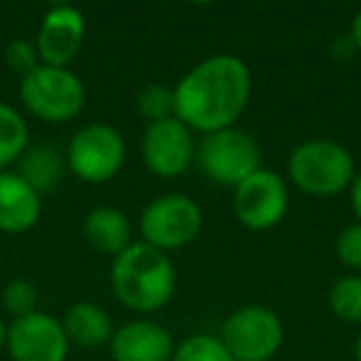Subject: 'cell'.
<instances>
[{
	"label": "cell",
	"instance_id": "obj_1",
	"mask_svg": "<svg viewBox=\"0 0 361 361\" xmlns=\"http://www.w3.org/2000/svg\"><path fill=\"white\" fill-rule=\"evenodd\" d=\"M252 94V75L238 55H211L173 87L176 119L191 131L216 134L238 124Z\"/></svg>",
	"mask_w": 361,
	"mask_h": 361
},
{
	"label": "cell",
	"instance_id": "obj_2",
	"mask_svg": "<svg viewBox=\"0 0 361 361\" xmlns=\"http://www.w3.org/2000/svg\"><path fill=\"white\" fill-rule=\"evenodd\" d=\"M111 290L131 312L151 314L164 310L176 292L173 262L146 243H131L111 260Z\"/></svg>",
	"mask_w": 361,
	"mask_h": 361
},
{
	"label": "cell",
	"instance_id": "obj_3",
	"mask_svg": "<svg viewBox=\"0 0 361 361\" xmlns=\"http://www.w3.org/2000/svg\"><path fill=\"white\" fill-rule=\"evenodd\" d=\"M287 176L312 198H334L349 191L356 176L354 156L334 139H310L287 159Z\"/></svg>",
	"mask_w": 361,
	"mask_h": 361
},
{
	"label": "cell",
	"instance_id": "obj_4",
	"mask_svg": "<svg viewBox=\"0 0 361 361\" xmlns=\"http://www.w3.org/2000/svg\"><path fill=\"white\" fill-rule=\"evenodd\" d=\"M20 102L32 116L47 124H67L87 104V87L70 67L40 65L20 77Z\"/></svg>",
	"mask_w": 361,
	"mask_h": 361
},
{
	"label": "cell",
	"instance_id": "obj_5",
	"mask_svg": "<svg viewBox=\"0 0 361 361\" xmlns=\"http://www.w3.org/2000/svg\"><path fill=\"white\" fill-rule=\"evenodd\" d=\"M262 151L252 134L231 126V129L206 134L196 146V161L201 171L218 186L235 188L260 166Z\"/></svg>",
	"mask_w": 361,
	"mask_h": 361
},
{
	"label": "cell",
	"instance_id": "obj_6",
	"mask_svg": "<svg viewBox=\"0 0 361 361\" xmlns=\"http://www.w3.org/2000/svg\"><path fill=\"white\" fill-rule=\"evenodd\" d=\"M203 228V211L186 193H166L141 211L139 231L146 245L161 252L191 245Z\"/></svg>",
	"mask_w": 361,
	"mask_h": 361
},
{
	"label": "cell",
	"instance_id": "obj_7",
	"mask_svg": "<svg viewBox=\"0 0 361 361\" xmlns=\"http://www.w3.org/2000/svg\"><path fill=\"white\" fill-rule=\"evenodd\" d=\"M126 159V146L121 134L109 124H87L70 139L65 154L67 171L85 183H106L121 171Z\"/></svg>",
	"mask_w": 361,
	"mask_h": 361
},
{
	"label": "cell",
	"instance_id": "obj_8",
	"mask_svg": "<svg viewBox=\"0 0 361 361\" xmlns=\"http://www.w3.org/2000/svg\"><path fill=\"white\" fill-rule=\"evenodd\" d=\"M218 336L235 361H270L285 341V329L270 307L247 305L223 322Z\"/></svg>",
	"mask_w": 361,
	"mask_h": 361
},
{
	"label": "cell",
	"instance_id": "obj_9",
	"mask_svg": "<svg viewBox=\"0 0 361 361\" xmlns=\"http://www.w3.org/2000/svg\"><path fill=\"white\" fill-rule=\"evenodd\" d=\"M233 211L247 231H272L290 211L287 180L272 169H257L233 188Z\"/></svg>",
	"mask_w": 361,
	"mask_h": 361
},
{
	"label": "cell",
	"instance_id": "obj_10",
	"mask_svg": "<svg viewBox=\"0 0 361 361\" xmlns=\"http://www.w3.org/2000/svg\"><path fill=\"white\" fill-rule=\"evenodd\" d=\"M141 161L159 178H176L186 173L196 161L193 131L176 116L146 124L141 134Z\"/></svg>",
	"mask_w": 361,
	"mask_h": 361
},
{
	"label": "cell",
	"instance_id": "obj_11",
	"mask_svg": "<svg viewBox=\"0 0 361 361\" xmlns=\"http://www.w3.org/2000/svg\"><path fill=\"white\" fill-rule=\"evenodd\" d=\"M6 349L13 361H65L70 339L57 317L37 310L13 319L6 334Z\"/></svg>",
	"mask_w": 361,
	"mask_h": 361
},
{
	"label": "cell",
	"instance_id": "obj_12",
	"mask_svg": "<svg viewBox=\"0 0 361 361\" xmlns=\"http://www.w3.org/2000/svg\"><path fill=\"white\" fill-rule=\"evenodd\" d=\"M87 35V20L80 8L55 6L45 13L37 27L35 47L42 65L70 67L80 55Z\"/></svg>",
	"mask_w": 361,
	"mask_h": 361
},
{
	"label": "cell",
	"instance_id": "obj_13",
	"mask_svg": "<svg viewBox=\"0 0 361 361\" xmlns=\"http://www.w3.org/2000/svg\"><path fill=\"white\" fill-rule=\"evenodd\" d=\"M173 336L154 319H134L111 334L109 351L114 361H171Z\"/></svg>",
	"mask_w": 361,
	"mask_h": 361
},
{
	"label": "cell",
	"instance_id": "obj_14",
	"mask_svg": "<svg viewBox=\"0 0 361 361\" xmlns=\"http://www.w3.org/2000/svg\"><path fill=\"white\" fill-rule=\"evenodd\" d=\"M42 216V196L16 171L0 173V233L20 235L37 226Z\"/></svg>",
	"mask_w": 361,
	"mask_h": 361
},
{
	"label": "cell",
	"instance_id": "obj_15",
	"mask_svg": "<svg viewBox=\"0 0 361 361\" xmlns=\"http://www.w3.org/2000/svg\"><path fill=\"white\" fill-rule=\"evenodd\" d=\"M82 233H85V240L97 252L109 257L121 255L134 243V238H131V223L126 218V213L111 206H99L87 213Z\"/></svg>",
	"mask_w": 361,
	"mask_h": 361
},
{
	"label": "cell",
	"instance_id": "obj_16",
	"mask_svg": "<svg viewBox=\"0 0 361 361\" xmlns=\"http://www.w3.org/2000/svg\"><path fill=\"white\" fill-rule=\"evenodd\" d=\"M62 329H65L70 344L85 346V349H97L111 341L114 326L106 314L94 302H75L62 317Z\"/></svg>",
	"mask_w": 361,
	"mask_h": 361
},
{
	"label": "cell",
	"instance_id": "obj_17",
	"mask_svg": "<svg viewBox=\"0 0 361 361\" xmlns=\"http://www.w3.org/2000/svg\"><path fill=\"white\" fill-rule=\"evenodd\" d=\"M65 171V154H60L55 146H27L25 154L18 159L16 173L42 196L60 183Z\"/></svg>",
	"mask_w": 361,
	"mask_h": 361
},
{
	"label": "cell",
	"instance_id": "obj_18",
	"mask_svg": "<svg viewBox=\"0 0 361 361\" xmlns=\"http://www.w3.org/2000/svg\"><path fill=\"white\" fill-rule=\"evenodd\" d=\"M30 144V129L23 114L13 104L0 102V173L18 164Z\"/></svg>",
	"mask_w": 361,
	"mask_h": 361
},
{
	"label": "cell",
	"instance_id": "obj_19",
	"mask_svg": "<svg viewBox=\"0 0 361 361\" xmlns=\"http://www.w3.org/2000/svg\"><path fill=\"white\" fill-rule=\"evenodd\" d=\"M326 302H329V310L334 317L361 326V275L339 277L329 287Z\"/></svg>",
	"mask_w": 361,
	"mask_h": 361
},
{
	"label": "cell",
	"instance_id": "obj_20",
	"mask_svg": "<svg viewBox=\"0 0 361 361\" xmlns=\"http://www.w3.org/2000/svg\"><path fill=\"white\" fill-rule=\"evenodd\" d=\"M136 114L146 121V124H156L176 116V99H173V87L166 85H146L136 94Z\"/></svg>",
	"mask_w": 361,
	"mask_h": 361
},
{
	"label": "cell",
	"instance_id": "obj_21",
	"mask_svg": "<svg viewBox=\"0 0 361 361\" xmlns=\"http://www.w3.org/2000/svg\"><path fill=\"white\" fill-rule=\"evenodd\" d=\"M171 361H235L221 336L216 334H191L173 349Z\"/></svg>",
	"mask_w": 361,
	"mask_h": 361
},
{
	"label": "cell",
	"instance_id": "obj_22",
	"mask_svg": "<svg viewBox=\"0 0 361 361\" xmlns=\"http://www.w3.org/2000/svg\"><path fill=\"white\" fill-rule=\"evenodd\" d=\"M3 307H6L8 314L18 317H25L37 312V290L32 282L27 280H11L6 287H3Z\"/></svg>",
	"mask_w": 361,
	"mask_h": 361
},
{
	"label": "cell",
	"instance_id": "obj_23",
	"mask_svg": "<svg viewBox=\"0 0 361 361\" xmlns=\"http://www.w3.org/2000/svg\"><path fill=\"white\" fill-rule=\"evenodd\" d=\"M6 62L16 75L25 77L30 75L35 67H40V55H37L35 40H25V37H18L11 45L6 47Z\"/></svg>",
	"mask_w": 361,
	"mask_h": 361
},
{
	"label": "cell",
	"instance_id": "obj_24",
	"mask_svg": "<svg viewBox=\"0 0 361 361\" xmlns=\"http://www.w3.org/2000/svg\"><path fill=\"white\" fill-rule=\"evenodd\" d=\"M336 257L349 270L361 272V223H351L336 235Z\"/></svg>",
	"mask_w": 361,
	"mask_h": 361
},
{
	"label": "cell",
	"instance_id": "obj_25",
	"mask_svg": "<svg viewBox=\"0 0 361 361\" xmlns=\"http://www.w3.org/2000/svg\"><path fill=\"white\" fill-rule=\"evenodd\" d=\"M331 52H334V60L344 62L356 55V47H354V42H351V37L344 35V37H336L334 45H331Z\"/></svg>",
	"mask_w": 361,
	"mask_h": 361
},
{
	"label": "cell",
	"instance_id": "obj_26",
	"mask_svg": "<svg viewBox=\"0 0 361 361\" xmlns=\"http://www.w3.org/2000/svg\"><path fill=\"white\" fill-rule=\"evenodd\" d=\"M349 201H351V211H354V216H356V223H361V171H356L354 180H351Z\"/></svg>",
	"mask_w": 361,
	"mask_h": 361
},
{
	"label": "cell",
	"instance_id": "obj_27",
	"mask_svg": "<svg viewBox=\"0 0 361 361\" xmlns=\"http://www.w3.org/2000/svg\"><path fill=\"white\" fill-rule=\"evenodd\" d=\"M349 37L354 42L356 52H361V11H356L354 20H351V30H349Z\"/></svg>",
	"mask_w": 361,
	"mask_h": 361
},
{
	"label": "cell",
	"instance_id": "obj_28",
	"mask_svg": "<svg viewBox=\"0 0 361 361\" xmlns=\"http://www.w3.org/2000/svg\"><path fill=\"white\" fill-rule=\"evenodd\" d=\"M6 334H8V324L0 317V349H6Z\"/></svg>",
	"mask_w": 361,
	"mask_h": 361
},
{
	"label": "cell",
	"instance_id": "obj_29",
	"mask_svg": "<svg viewBox=\"0 0 361 361\" xmlns=\"http://www.w3.org/2000/svg\"><path fill=\"white\" fill-rule=\"evenodd\" d=\"M354 354H356V361H361V331H359V336H356V349H354Z\"/></svg>",
	"mask_w": 361,
	"mask_h": 361
}]
</instances>
